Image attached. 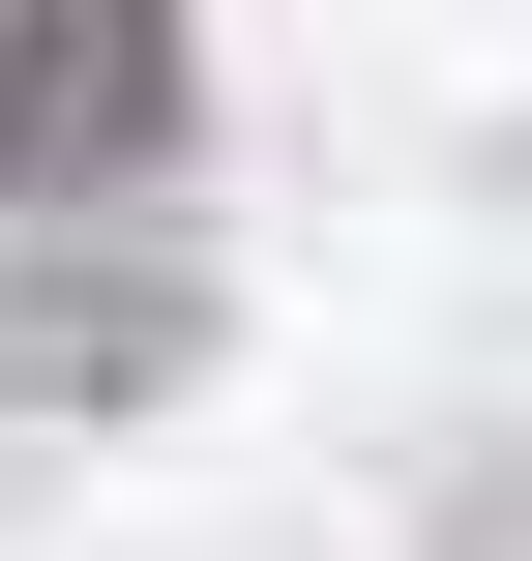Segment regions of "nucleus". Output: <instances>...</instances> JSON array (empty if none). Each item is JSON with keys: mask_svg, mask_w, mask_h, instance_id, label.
<instances>
[{"mask_svg": "<svg viewBox=\"0 0 532 561\" xmlns=\"http://www.w3.org/2000/svg\"><path fill=\"white\" fill-rule=\"evenodd\" d=\"M178 148V0H0V178H148Z\"/></svg>", "mask_w": 532, "mask_h": 561, "instance_id": "f257e3e1", "label": "nucleus"}]
</instances>
